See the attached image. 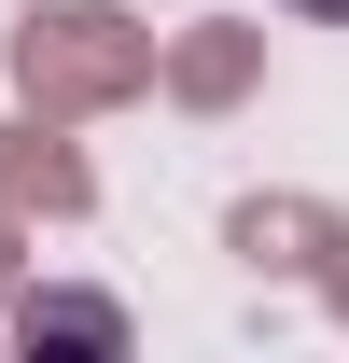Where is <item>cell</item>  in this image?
<instances>
[{"instance_id":"1","label":"cell","mask_w":349,"mask_h":363,"mask_svg":"<svg viewBox=\"0 0 349 363\" xmlns=\"http://www.w3.org/2000/svg\"><path fill=\"white\" fill-rule=\"evenodd\" d=\"M14 84L43 98V112L140 98V84H154V43H140L112 0H56V14H14Z\"/></svg>"},{"instance_id":"2","label":"cell","mask_w":349,"mask_h":363,"mask_svg":"<svg viewBox=\"0 0 349 363\" xmlns=\"http://www.w3.org/2000/svg\"><path fill=\"white\" fill-rule=\"evenodd\" d=\"M223 252H238L252 279H321L349 238H336L321 196H238V210H223Z\"/></svg>"},{"instance_id":"3","label":"cell","mask_w":349,"mask_h":363,"mask_svg":"<svg viewBox=\"0 0 349 363\" xmlns=\"http://www.w3.org/2000/svg\"><path fill=\"white\" fill-rule=\"evenodd\" d=\"M14 335H28V350H126V308H112V294H28Z\"/></svg>"},{"instance_id":"4","label":"cell","mask_w":349,"mask_h":363,"mask_svg":"<svg viewBox=\"0 0 349 363\" xmlns=\"http://www.w3.org/2000/svg\"><path fill=\"white\" fill-rule=\"evenodd\" d=\"M168 84L182 98H238V84H252V28H196V43L168 56Z\"/></svg>"},{"instance_id":"5","label":"cell","mask_w":349,"mask_h":363,"mask_svg":"<svg viewBox=\"0 0 349 363\" xmlns=\"http://www.w3.org/2000/svg\"><path fill=\"white\" fill-rule=\"evenodd\" d=\"M14 196H56V210H84V154H43V126H14Z\"/></svg>"},{"instance_id":"6","label":"cell","mask_w":349,"mask_h":363,"mask_svg":"<svg viewBox=\"0 0 349 363\" xmlns=\"http://www.w3.org/2000/svg\"><path fill=\"white\" fill-rule=\"evenodd\" d=\"M294 14H321V28H349V0H294Z\"/></svg>"},{"instance_id":"7","label":"cell","mask_w":349,"mask_h":363,"mask_svg":"<svg viewBox=\"0 0 349 363\" xmlns=\"http://www.w3.org/2000/svg\"><path fill=\"white\" fill-rule=\"evenodd\" d=\"M0 266H14V224H0Z\"/></svg>"},{"instance_id":"8","label":"cell","mask_w":349,"mask_h":363,"mask_svg":"<svg viewBox=\"0 0 349 363\" xmlns=\"http://www.w3.org/2000/svg\"><path fill=\"white\" fill-rule=\"evenodd\" d=\"M336 308H349V266H336Z\"/></svg>"}]
</instances>
